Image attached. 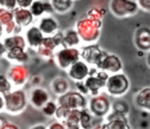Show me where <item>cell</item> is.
I'll use <instances>...</instances> for the list:
<instances>
[{
  "mask_svg": "<svg viewBox=\"0 0 150 129\" xmlns=\"http://www.w3.org/2000/svg\"><path fill=\"white\" fill-rule=\"evenodd\" d=\"M101 26H102L101 20L86 15L78 20L75 29L81 38L82 43L92 44L96 43V41L100 37Z\"/></svg>",
  "mask_w": 150,
  "mask_h": 129,
  "instance_id": "cell-1",
  "label": "cell"
},
{
  "mask_svg": "<svg viewBox=\"0 0 150 129\" xmlns=\"http://www.w3.org/2000/svg\"><path fill=\"white\" fill-rule=\"evenodd\" d=\"M28 93L24 88H13L8 94L4 95V112L12 116L22 114L28 107Z\"/></svg>",
  "mask_w": 150,
  "mask_h": 129,
  "instance_id": "cell-2",
  "label": "cell"
},
{
  "mask_svg": "<svg viewBox=\"0 0 150 129\" xmlns=\"http://www.w3.org/2000/svg\"><path fill=\"white\" fill-rule=\"evenodd\" d=\"M129 88H130V79L122 71L109 74L105 81L104 90L111 98H122L129 92Z\"/></svg>",
  "mask_w": 150,
  "mask_h": 129,
  "instance_id": "cell-3",
  "label": "cell"
},
{
  "mask_svg": "<svg viewBox=\"0 0 150 129\" xmlns=\"http://www.w3.org/2000/svg\"><path fill=\"white\" fill-rule=\"evenodd\" d=\"M5 74L16 88H24L31 77L30 69L26 64L22 63H10Z\"/></svg>",
  "mask_w": 150,
  "mask_h": 129,
  "instance_id": "cell-4",
  "label": "cell"
},
{
  "mask_svg": "<svg viewBox=\"0 0 150 129\" xmlns=\"http://www.w3.org/2000/svg\"><path fill=\"white\" fill-rule=\"evenodd\" d=\"M79 59L80 49L78 47H59L55 50L53 56L54 62L61 70H67Z\"/></svg>",
  "mask_w": 150,
  "mask_h": 129,
  "instance_id": "cell-5",
  "label": "cell"
},
{
  "mask_svg": "<svg viewBox=\"0 0 150 129\" xmlns=\"http://www.w3.org/2000/svg\"><path fill=\"white\" fill-rule=\"evenodd\" d=\"M109 9L117 18H131L140 9L136 0H110Z\"/></svg>",
  "mask_w": 150,
  "mask_h": 129,
  "instance_id": "cell-6",
  "label": "cell"
},
{
  "mask_svg": "<svg viewBox=\"0 0 150 129\" xmlns=\"http://www.w3.org/2000/svg\"><path fill=\"white\" fill-rule=\"evenodd\" d=\"M58 105L64 106L69 110H82L87 108L88 100L86 96L82 95L77 90H69L65 94L57 97L56 99Z\"/></svg>",
  "mask_w": 150,
  "mask_h": 129,
  "instance_id": "cell-7",
  "label": "cell"
},
{
  "mask_svg": "<svg viewBox=\"0 0 150 129\" xmlns=\"http://www.w3.org/2000/svg\"><path fill=\"white\" fill-rule=\"evenodd\" d=\"M110 101L104 94L100 93L95 96H91L88 100L87 108L95 117L104 118L110 112Z\"/></svg>",
  "mask_w": 150,
  "mask_h": 129,
  "instance_id": "cell-8",
  "label": "cell"
},
{
  "mask_svg": "<svg viewBox=\"0 0 150 129\" xmlns=\"http://www.w3.org/2000/svg\"><path fill=\"white\" fill-rule=\"evenodd\" d=\"M94 67L105 71L108 74H111V73H117L122 70V63L117 55L104 52L96 66Z\"/></svg>",
  "mask_w": 150,
  "mask_h": 129,
  "instance_id": "cell-9",
  "label": "cell"
},
{
  "mask_svg": "<svg viewBox=\"0 0 150 129\" xmlns=\"http://www.w3.org/2000/svg\"><path fill=\"white\" fill-rule=\"evenodd\" d=\"M51 99V93L41 86H33L28 94L29 104L36 110H41L46 102Z\"/></svg>",
  "mask_w": 150,
  "mask_h": 129,
  "instance_id": "cell-10",
  "label": "cell"
},
{
  "mask_svg": "<svg viewBox=\"0 0 150 129\" xmlns=\"http://www.w3.org/2000/svg\"><path fill=\"white\" fill-rule=\"evenodd\" d=\"M90 68H91L90 65L80 58L74 64H71L65 71H67V77L71 81L76 82V81H83V80H85L90 73Z\"/></svg>",
  "mask_w": 150,
  "mask_h": 129,
  "instance_id": "cell-11",
  "label": "cell"
},
{
  "mask_svg": "<svg viewBox=\"0 0 150 129\" xmlns=\"http://www.w3.org/2000/svg\"><path fill=\"white\" fill-rule=\"evenodd\" d=\"M104 52L105 51L100 49L97 44H86L84 47L80 49V58L88 63L90 66H96Z\"/></svg>",
  "mask_w": 150,
  "mask_h": 129,
  "instance_id": "cell-12",
  "label": "cell"
},
{
  "mask_svg": "<svg viewBox=\"0 0 150 129\" xmlns=\"http://www.w3.org/2000/svg\"><path fill=\"white\" fill-rule=\"evenodd\" d=\"M23 35L26 39L27 47L34 50V51L41 46L44 37H45L36 24H33L31 26L27 27L26 29H24Z\"/></svg>",
  "mask_w": 150,
  "mask_h": 129,
  "instance_id": "cell-13",
  "label": "cell"
},
{
  "mask_svg": "<svg viewBox=\"0 0 150 129\" xmlns=\"http://www.w3.org/2000/svg\"><path fill=\"white\" fill-rule=\"evenodd\" d=\"M35 24L37 25L45 37L54 35L56 32L60 29L59 22L54 18L53 14H44L41 18L36 20Z\"/></svg>",
  "mask_w": 150,
  "mask_h": 129,
  "instance_id": "cell-14",
  "label": "cell"
},
{
  "mask_svg": "<svg viewBox=\"0 0 150 129\" xmlns=\"http://www.w3.org/2000/svg\"><path fill=\"white\" fill-rule=\"evenodd\" d=\"M12 13H13L14 22L20 27H22L23 29H26L27 27L35 24L36 22V18L33 16L29 8L16 7L12 10Z\"/></svg>",
  "mask_w": 150,
  "mask_h": 129,
  "instance_id": "cell-15",
  "label": "cell"
},
{
  "mask_svg": "<svg viewBox=\"0 0 150 129\" xmlns=\"http://www.w3.org/2000/svg\"><path fill=\"white\" fill-rule=\"evenodd\" d=\"M104 118L106 122H102L103 124L100 126L101 128H130L127 115L109 112Z\"/></svg>",
  "mask_w": 150,
  "mask_h": 129,
  "instance_id": "cell-16",
  "label": "cell"
},
{
  "mask_svg": "<svg viewBox=\"0 0 150 129\" xmlns=\"http://www.w3.org/2000/svg\"><path fill=\"white\" fill-rule=\"evenodd\" d=\"M135 46L138 50L148 52L150 50V27H141L135 32Z\"/></svg>",
  "mask_w": 150,
  "mask_h": 129,
  "instance_id": "cell-17",
  "label": "cell"
},
{
  "mask_svg": "<svg viewBox=\"0 0 150 129\" xmlns=\"http://www.w3.org/2000/svg\"><path fill=\"white\" fill-rule=\"evenodd\" d=\"M4 58L9 63H22L27 64L30 61V54L25 48H13L7 50Z\"/></svg>",
  "mask_w": 150,
  "mask_h": 129,
  "instance_id": "cell-18",
  "label": "cell"
},
{
  "mask_svg": "<svg viewBox=\"0 0 150 129\" xmlns=\"http://www.w3.org/2000/svg\"><path fill=\"white\" fill-rule=\"evenodd\" d=\"M1 41L3 42L4 46H5L7 50L13 49V48H25V49H28L26 39H25L23 34L5 35L1 39Z\"/></svg>",
  "mask_w": 150,
  "mask_h": 129,
  "instance_id": "cell-19",
  "label": "cell"
},
{
  "mask_svg": "<svg viewBox=\"0 0 150 129\" xmlns=\"http://www.w3.org/2000/svg\"><path fill=\"white\" fill-rule=\"evenodd\" d=\"M69 90H71V84H69V79H67L65 77L58 76L54 78L50 83V93L54 95L56 98L65 94Z\"/></svg>",
  "mask_w": 150,
  "mask_h": 129,
  "instance_id": "cell-20",
  "label": "cell"
},
{
  "mask_svg": "<svg viewBox=\"0 0 150 129\" xmlns=\"http://www.w3.org/2000/svg\"><path fill=\"white\" fill-rule=\"evenodd\" d=\"M82 41L76 29H69L63 32L61 47H79Z\"/></svg>",
  "mask_w": 150,
  "mask_h": 129,
  "instance_id": "cell-21",
  "label": "cell"
},
{
  "mask_svg": "<svg viewBox=\"0 0 150 129\" xmlns=\"http://www.w3.org/2000/svg\"><path fill=\"white\" fill-rule=\"evenodd\" d=\"M135 105L139 109L150 112V88H144L135 96Z\"/></svg>",
  "mask_w": 150,
  "mask_h": 129,
  "instance_id": "cell-22",
  "label": "cell"
},
{
  "mask_svg": "<svg viewBox=\"0 0 150 129\" xmlns=\"http://www.w3.org/2000/svg\"><path fill=\"white\" fill-rule=\"evenodd\" d=\"M98 117H95L89 111L88 108H84L81 110L80 113V128H92L94 127L95 119Z\"/></svg>",
  "mask_w": 150,
  "mask_h": 129,
  "instance_id": "cell-23",
  "label": "cell"
},
{
  "mask_svg": "<svg viewBox=\"0 0 150 129\" xmlns=\"http://www.w3.org/2000/svg\"><path fill=\"white\" fill-rule=\"evenodd\" d=\"M52 4L54 12L59 14H64L71 10L75 1L74 0H49Z\"/></svg>",
  "mask_w": 150,
  "mask_h": 129,
  "instance_id": "cell-24",
  "label": "cell"
},
{
  "mask_svg": "<svg viewBox=\"0 0 150 129\" xmlns=\"http://www.w3.org/2000/svg\"><path fill=\"white\" fill-rule=\"evenodd\" d=\"M80 113L81 110H71L65 120L62 122L65 128L78 129L80 128Z\"/></svg>",
  "mask_w": 150,
  "mask_h": 129,
  "instance_id": "cell-25",
  "label": "cell"
},
{
  "mask_svg": "<svg viewBox=\"0 0 150 129\" xmlns=\"http://www.w3.org/2000/svg\"><path fill=\"white\" fill-rule=\"evenodd\" d=\"M34 18H41L42 15L46 14L45 11V0H34L32 2L31 6L29 7Z\"/></svg>",
  "mask_w": 150,
  "mask_h": 129,
  "instance_id": "cell-26",
  "label": "cell"
},
{
  "mask_svg": "<svg viewBox=\"0 0 150 129\" xmlns=\"http://www.w3.org/2000/svg\"><path fill=\"white\" fill-rule=\"evenodd\" d=\"M117 100L115 101L110 106V112L117 114H122V115H128L129 113V104L125 100L120 98H115Z\"/></svg>",
  "mask_w": 150,
  "mask_h": 129,
  "instance_id": "cell-27",
  "label": "cell"
},
{
  "mask_svg": "<svg viewBox=\"0 0 150 129\" xmlns=\"http://www.w3.org/2000/svg\"><path fill=\"white\" fill-rule=\"evenodd\" d=\"M58 104L57 101L53 100V99H50L48 102H46L45 105L41 108V112L43 113V115L47 118H54L55 115V112L57 110Z\"/></svg>",
  "mask_w": 150,
  "mask_h": 129,
  "instance_id": "cell-28",
  "label": "cell"
},
{
  "mask_svg": "<svg viewBox=\"0 0 150 129\" xmlns=\"http://www.w3.org/2000/svg\"><path fill=\"white\" fill-rule=\"evenodd\" d=\"M12 88H13V86L8 79V77L6 76V74L0 73V94L4 96V95L8 94Z\"/></svg>",
  "mask_w": 150,
  "mask_h": 129,
  "instance_id": "cell-29",
  "label": "cell"
},
{
  "mask_svg": "<svg viewBox=\"0 0 150 129\" xmlns=\"http://www.w3.org/2000/svg\"><path fill=\"white\" fill-rule=\"evenodd\" d=\"M35 52L37 53V55L41 59H44V60H50V59H52V60H53L54 52L55 51L45 47V46L41 45L40 47H38L37 49L35 50Z\"/></svg>",
  "mask_w": 150,
  "mask_h": 129,
  "instance_id": "cell-30",
  "label": "cell"
},
{
  "mask_svg": "<svg viewBox=\"0 0 150 129\" xmlns=\"http://www.w3.org/2000/svg\"><path fill=\"white\" fill-rule=\"evenodd\" d=\"M3 31H4V36H5V35H13V34H23L24 29L18 26V25H16L14 22V20H11V22H8L7 25H5L3 27Z\"/></svg>",
  "mask_w": 150,
  "mask_h": 129,
  "instance_id": "cell-31",
  "label": "cell"
},
{
  "mask_svg": "<svg viewBox=\"0 0 150 129\" xmlns=\"http://www.w3.org/2000/svg\"><path fill=\"white\" fill-rule=\"evenodd\" d=\"M11 20H13L12 10L0 7V25H1L2 27H4L5 25H7L8 22H11Z\"/></svg>",
  "mask_w": 150,
  "mask_h": 129,
  "instance_id": "cell-32",
  "label": "cell"
},
{
  "mask_svg": "<svg viewBox=\"0 0 150 129\" xmlns=\"http://www.w3.org/2000/svg\"><path fill=\"white\" fill-rule=\"evenodd\" d=\"M0 7L13 10L16 6V0H0Z\"/></svg>",
  "mask_w": 150,
  "mask_h": 129,
  "instance_id": "cell-33",
  "label": "cell"
},
{
  "mask_svg": "<svg viewBox=\"0 0 150 129\" xmlns=\"http://www.w3.org/2000/svg\"><path fill=\"white\" fill-rule=\"evenodd\" d=\"M75 86H76V90H77L79 93H81L82 95H84V96H86V97L89 96V90H88L84 80L83 81H76Z\"/></svg>",
  "mask_w": 150,
  "mask_h": 129,
  "instance_id": "cell-34",
  "label": "cell"
},
{
  "mask_svg": "<svg viewBox=\"0 0 150 129\" xmlns=\"http://www.w3.org/2000/svg\"><path fill=\"white\" fill-rule=\"evenodd\" d=\"M47 128L48 129H65V126L61 121L55 119L54 121L50 122V124L47 126Z\"/></svg>",
  "mask_w": 150,
  "mask_h": 129,
  "instance_id": "cell-35",
  "label": "cell"
},
{
  "mask_svg": "<svg viewBox=\"0 0 150 129\" xmlns=\"http://www.w3.org/2000/svg\"><path fill=\"white\" fill-rule=\"evenodd\" d=\"M139 8L150 12V0H136Z\"/></svg>",
  "mask_w": 150,
  "mask_h": 129,
  "instance_id": "cell-36",
  "label": "cell"
},
{
  "mask_svg": "<svg viewBox=\"0 0 150 129\" xmlns=\"http://www.w3.org/2000/svg\"><path fill=\"white\" fill-rule=\"evenodd\" d=\"M34 0H16V6L23 8H29Z\"/></svg>",
  "mask_w": 150,
  "mask_h": 129,
  "instance_id": "cell-37",
  "label": "cell"
},
{
  "mask_svg": "<svg viewBox=\"0 0 150 129\" xmlns=\"http://www.w3.org/2000/svg\"><path fill=\"white\" fill-rule=\"evenodd\" d=\"M42 80H43L42 76H40V75H34V76L30 77V80H29V81H31V83L33 86H41Z\"/></svg>",
  "mask_w": 150,
  "mask_h": 129,
  "instance_id": "cell-38",
  "label": "cell"
},
{
  "mask_svg": "<svg viewBox=\"0 0 150 129\" xmlns=\"http://www.w3.org/2000/svg\"><path fill=\"white\" fill-rule=\"evenodd\" d=\"M18 128H20V126H18V124L14 123V122H12V121L7 120L2 129H18Z\"/></svg>",
  "mask_w": 150,
  "mask_h": 129,
  "instance_id": "cell-39",
  "label": "cell"
},
{
  "mask_svg": "<svg viewBox=\"0 0 150 129\" xmlns=\"http://www.w3.org/2000/svg\"><path fill=\"white\" fill-rule=\"evenodd\" d=\"M6 52H7V49H6V47L4 46L3 42L0 40V58H4Z\"/></svg>",
  "mask_w": 150,
  "mask_h": 129,
  "instance_id": "cell-40",
  "label": "cell"
},
{
  "mask_svg": "<svg viewBox=\"0 0 150 129\" xmlns=\"http://www.w3.org/2000/svg\"><path fill=\"white\" fill-rule=\"evenodd\" d=\"M4 112V96L0 94V113Z\"/></svg>",
  "mask_w": 150,
  "mask_h": 129,
  "instance_id": "cell-41",
  "label": "cell"
},
{
  "mask_svg": "<svg viewBox=\"0 0 150 129\" xmlns=\"http://www.w3.org/2000/svg\"><path fill=\"white\" fill-rule=\"evenodd\" d=\"M6 121H7V119H6L5 117H3V116L0 115V129L3 128L4 124L6 123Z\"/></svg>",
  "mask_w": 150,
  "mask_h": 129,
  "instance_id": "cell-42",
  "label": "cell"
},
{
  "mask_svg": "<svg viewBox=\"0 0 150 129\" xmlns=\"http://www.w3.org/2000/svg\"><path fill=\"white\" fill-rule=\"evenodd\" d=\"M32 128H35V129H46V128H47V126H45V125H43V124H42V125H34Z\"/></svg>",
  "mask_w": 150,
  "mask_h": 129,
  "instance_id": "cell-43",
  "label": "cell"
},
{
  "mask_svg": "<svg viewBox=\"0 0 150 129\" xmlns=\"http://www.w3.org/2000/svg\"><path fill=\"white\" fill-rule=\"evenodd\" d=\"M146 62H147V65L150 67V50L147 52V56H146Z\"/></svg>",
  "mask_w": 150,
  "mask_h": 129,
  "instance_id": "cell-44",
  "label": "cell"
},
{
  "mask_svg": "<svg viewBox=\"0 0 150 129\" xmlns=\"http://www.w3.org/2000/svg\"><path fill=\"white\" fill-rule=\"evenodd\" d=\"M4 37V31H3V27L0 25V40Z\"/></svg>",
  "mask_w": 150,
  "mask_h": 129,
  "instance_id": "cell-45",
  "label": "cell"
},
{
  "mask_svg": "<svg viewBox=\"0 0 150 129\" xmlns=\"http://www.w3.org/2000/svg\"><path fill=\"white\" fill-rule=\"evenodd\" d=\"M74 1H76V0H74Z\"/></svg>",
  "mask_w": 150,
  "mask_h": 129,
  "instance_id": "cell-46",
  "label": "cell"
}]
</instances>
